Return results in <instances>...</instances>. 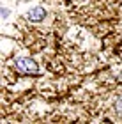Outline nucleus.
I'll use <instances>...</instances> for the list:
<instances>
[{
  "mask_svg": "<svg viewBox=\"0 0 122 124\" xmlns=\"http://www.w3.org/2000/svg\"><path fill=\"white\" fill-rule=\"evenodd\" d=\"M14 66H16V69H18L21 75H37V73H39V67H37L36 60H32V59H29V57H20V59H16Z\"/></svg>",
  "mask_w": 122,
  "mask_h": 124,
  "instance_id": "obj_1",
  "label": "nucleus"
},
{
  "mask_svg": "<svg viewBox=\"0 0 122 124\" xmlns=\"http://www.w3.org/2000/svg\"><path fill=\"white\" fill-rule=\"evenodd\" d=\"M113 110L117 112V115L122 117V96H119V98L115 99V103H113Z\"/></svg>",
  "mask_w": 122,
  "mask_h": 124,
  "instance_id": "obj_3",
  "label": "nucleus"
},
{
  "mask_svg": "<svg viewBox=\"0 0 122 124\" xmlns=\"http://www.w3.org/2000/svg\"><path fill=\"white\" fill-rule=\"evenodd\" d=\"M9 13H11L9 9H2V18H7V16H9Z\"/></svg>",
  "mask_w": 122,
  "mask_h": 124,
  "instance_id": "obj_4",
  "label": "nucleus"
},
{
  "mask_svg": "<svg viewBox=\"0 0 122 124\" xmlns=\"http://www.w3.org/2000/svg\"><path fill=\"white\" fill-rule=\"evenodd\" d=\"M44 16H46V11H44L41 5H36V7H32L29 11V14H27V18H29V21H34V23H37V21H43Z\"/></svg>",
  "mask_w": 122,
  "mask_h": 124,
  "instance_id": "obj_2",
  "label": "nucleus"
}]
</instances>
